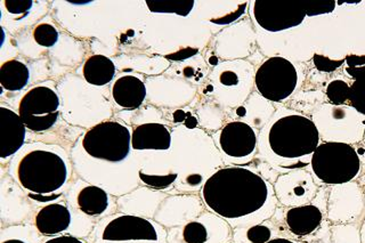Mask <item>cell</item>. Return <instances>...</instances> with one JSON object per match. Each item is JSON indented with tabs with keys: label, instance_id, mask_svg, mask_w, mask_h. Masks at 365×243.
<instances>
[{
	"label": "cell",
	"instance_id": "obj_1",
	"mask_svg": "<svg viewBox=\"0 0 365 243\" xmlns=\"http://www.w3.org/2000/svg\"><path fill=\"white\" fill-rule=\"evenodd\" d=\"M210 210L227 219L255 214L265 206L268 185L259 175L242 167H228L215 172L202 187Z\"/></svg>",
	"mask_w": 365,
	"mask_h": 243
},
{
	"label": "cell",
	"instance_id": "obj_2",
	"mask_svg": "<svg viewBox=\"0 0 365 243\" xmlns=\"http://www.w3.org/2000/svg\"><path fill=\"white\" fill-rule=\"evenodd\" d=\"M17 178L29 197L40 202L60 197V191L68 180L66 161L55 152L36 150L22 157L17 167Z\"/></svg>",
	"mask_w": 365,
	"mask_h": 243
},
{
	"label": "cell",
	"instance_id": "obj_3",
	"mask_svg": "<svg viewBox=\"0 0 365 243\" xmlns=\"http://www.w3.org/2000/svg\"><path fill=\"white\" fill-rule=\"evenodd\" d=\"M319 142L317 125L302 115L281 118L268 133L269 148L274 155L283 159H298L313 155Z\"/></svg>",
	"mask_w": 365,
	"mask_h": 243
},
{
	"label": "cell",
	"instance_id": "obj_4",
	"mask_svg": "<svg viewBox=\"0 0 365 243\" xmlns=\"http://www.w3.org/2000/svg\"><path fill=\"white\" fill-rule=\"evenodd\" d=\"M359 155L353 146L328 142L317 146L312 157V168L325 184H344L356 177L359 172Z\"/></svg>",
	"mask_w": 365,
	"mask_h": 243
},
{
	"label": "cell",
	"instance_id": "obj_5",
	"mask_svg": "<svg viewBox=\"0 0 365 243\" xmlns=\"http://www.w3.org/2000/svg\"><path fill=\"white\" fill-rule=\"evenodd\" d=\"M83 146L87 155L95 159L120 162L130 152L131 133L123 123L104 121L86 133Z\"/></svg>",
	"mask_w": 365,
	"mask_h": 243
},
{
	"label": "cell",
	"instance_id": "obj_6",
	"mask_svg": "<svg viewBox=\"0 0 365 243\" xmlns=\"http://www.w3.org/2000/svg\"><path fill=\"white\" fill-rule=\"evenodd\" d=\"M60 98L53 89L45 86L30 89L19 105V115L32 132L41 133L55 126L60 115Z\"/></svg>",
	"mask_w": 365,
	"mask_h": 243
},
{
	"label": "cell",
	"instance_id": "obj_7",
	"mask_svg": "<svg viewBox=\"0 0 365 243\" xmlns=\"http://www.w3.org/2000/svg\"><path fill=\"white\" fill-rule=\"evenodd\" d=\"M255 83L262 98L281 102L294 92L298 73L290 61L277 56L268 58L259 66Z\"/></svg>",
	"mask_w": 365,
	"mask_h": 243
},
{
	"label": "cell",
	"instance_id": "obj_8",
	"mask_svg": "<svg viewBox=\"0 0 365 243\" xmlns=\"http://www.w3.org/2000/svg\"><path fill=\"white\" fill-rule=\"evenodd\" d=\"M306 7L292 4L255 1L254 18L262 29L279 32L300 26L305 20Z\"/></svg>",
	"mask_w": 365,
	"mask_h": 243
},
{
	"label": "cell",
	"instance_id": "obj_9",
	"mask_svg": "<svg viewBox=\"0 0 365 243\" xmlns=\"http://www.w3.org/2000/svg\"><path fill=\"white\" fill-rule=\"evenodd\" d=\"M103 240H158L157 229L145 218L131 214H121L112 219L103 231Z\"/></svg>",
	"mask_w": 365,
	"mask_h": 243
},
{
	"label": "cell",
	"instance_id": "obj_10",
	"mask_svg": "<svg viewBox=\"0 0 365 243\" xmlns=\"http://www.w3.org/2000/svg\"><path fill=\"white\" fill-rule=\"evenodd\" d=\"M256 133L242 121L227 123L220 132V149L228 157L234 159L250 157L256 150Z\"/></svg>",
	"mask_w": 365,
	"mask_h": 243
},
{
	"label": "cell",
	"instance_id": "obj_11",
	"mask_svg": "<svg viewBox=\"0 0 365 243\" xmlns=\"http://www.w3.org/2000/svg\"><path fill=\"white\" fill-rule=\"evenodd\" d=\"M26 127L20 115L1 106L0 108V157L15 155L26 142Z\"/></svg>",
	"mask_w": 365,
	"mask_h": 243
},
{
	"label": "cell",
	"instance_id": "obj_12",
	"mask_svg": "<svg viewBox=\"0 0 365 243\" xmlns=\"http://www.w3.org/2000/svg\"><path fill=\"white\" fill-rule=\"evenodd\" d=\"M171 134L169 129L161 123H143L134 129L131 134V148L136 151L170 149Z\"/></svg>",
	"mask_w": 365,
	"mask_h": 243
},
{
	"label": "cell",
	"instance_id": "obj_13",
	"mask_svg": "<svg viewBox=\"0 0 365 243\" xmlns=\"http://www.w3.org/2000/svg\"><path fill=\"white\" fill-rule=\"evenodd\" d=\"M112 95L115 103L123 109L135 110L145 100L146 87L138 78L125 76L114 83Z\"/></svg>",
	"mask_w": 365,
	"mask_h": 243
},
{
	"label": "cell",
	"instance_id": "obj_14",
	"mask_svg": "<svg viewBox=\"0 0 365 243\" xmlns=\"http://www.w3.org/2000/svg\"><path fill=\"white\" fill-rule=\"evenodd\" d=\"M71 224V214L68 207L61 203H53L43 207L34 218V225L43 235L58 234L66 231Z\"/></svg>",
	"mask_w": 365,
	"mask_h": 243
},
{
	"label": "cell",
	"instance_id": "obj_15",
	"mask_svg": "<svg viewBox=\"0 0 365 243\" xmlns=\"http://www.w3.org/2000/svg\"><path fill=\"white\" fill-rule=\"evenodd\" d=\"M287 224L294 234H311L322 222V212L315 206H302L292 208L287 212Z\"/></svg>",
	"mask_w": 365,
	"mask_h": 243
},
{
	"label": "cell",
	"instance_id": "obj_16",
	"mask_svg": "<svg viewBox=\"0 0 365 243\" xmlns=\"http://www.w3.org/2000/svg\"><path fill=\"white\" fill-rule=\"evenodd\" d=\"M86 81L94 86H104L111 83L115 75V66L104 55H93L86 61L83 69Z\"/></svg>",
	"mask_w": 365,
	"mask_h": 243
},
{
	"label": "cell",
	"instance_id": "obj_17",
	"mask_svg": "<svg viewBox=\"0 0 365 243\" xmlns=\"http://www.w3.org/2000/svg\"><path fill=\"white\" fill-rule=\"evenodd\" d=\"M30 72L20 61H7L0 66V85L9 92H17L28 85Z\"/></svg>",
	"mask_w": 365,
	"mask_h": 243
},
{
	"label": "cell",
	"instance_id": "obj_18",
	"mask_svg": "<svg viewBox=\"0 0 365 243\" xmlns=\"http://www.w3.org/2000/svg\"><path fill=\"white\" fill-rule=\"evenodd\" d=\"M78 208L88 216H100L108 207V195L98 186L89 185L79 192Z\"/></svg>",
	"mask_w": 365,
	"mask_h": 243
},
{
	"label": "cell",
	"instance_id": "obj_19",
	"mask_svg": "<svg viewBox=\"0 0 365 243\" xmlns=\"http://www.w3.org/2000/svg\"><path fill=\"white\" fill-rule=\"evenodd\" d=\"M146 6L153 13H175L187 16L193 9L194 1H146Z\"/></svg>",
	"mask_w": 365,
	"mask_h": 243
},
{
	"label": "cell",
	"instance_id": "obj_20",
	"mask_svg": "<svg viewBox=\"0 0 365 243\" xmlns=\"http://www.w3.org/2000/svg\"><path fill=\"white\" fill-rule=\"evenodd\" d=\"M34 38L40 46L53 47L58 41V31L51 24H39L34 28Z\"/></svg>",
	"mask_w": 365,
	"mask_h": 243
},
{
	"label": "cell",
	"instance_id": "obj_21",
	"mask_svg": "<svg viewBox=\"0 0 365 243\" xmlns=\"http://www.w3.org/2000/svg\"><path fill=\"white\" fill-rule=\"evenodd\" d=\"M349 89L347 83L342 81H331L327 88V96L331 103L340 105L345 103L346 100H349Z\"/></svg>",
	"mask_w": 365,
	"mask_h": 243
},
{
	"label": "cell",
	"instance_id": "obj_22",
	"mask_svg": "<svg viewBox=\"0 0 365 243\" xmlns=\"http://www.w3.org/2000/svg\"><path fill=\"white\" fill-rule=\"evenodd\" d=\"M349 102L354 109L365 115V78L354 81L349 89Z\"/></svg>",
	"mask_w": 365,
	"mask_h": 243
},
{
	"label": "cell",
	"instance_id": "obj_23",
	"mask_svg": "<svg viewBox=\"0 0 365 243\" xmlns=\"http://www.w3.org/2000/svg\"><path fill=\"white\" fill-rule=\"evenodd\" d=\"M182 237L186 243H205L208 239V233L202 224L191 222L184 227Z\"/></svg>",
	"mask_w": 365,
	"mask_h": 243
},
{
	"label": "cell",
	"instance_id": "obj_24",
	"mask_svg": "<svg viewBox=\"0 0 365 243\" xmlns=\"http://www.w3.org/2000/svg\"><path fill=\"white\" fill-rule=\"evenodd\" d=\"M345 62L347 63L348 75L355 79H362L365 78V55L362 56H357V55H348L345 58Z\"/></svg>",
	"mask_w": 365,
	"mask_h": 243
},
{
	"label": "cell",
	"instance_id": "obj_25",
	"mask_svg": "<svg viewBox=\"0 0 365 243\" xmlns=\"http://www.w3.org/2000/svg\"><path fill=\"white\" fill-rule=\"evenodd\" d=\"M140 180L146 184V185L152 186V187H158V189H163L167 186L174 183L177 178L176 174L165 175V176H154V175H145L140 172Z\"/></svg>",
	"mask_w": 365,
	"mask_h": 243
},
{
	"label": "cell",
	"instance_id": "obj_26",
	"mask_svg": "<svg viewBox=\"0 0 365 243\" xmlns=\"http://www.w3.org/2000/svg\"><path fill=\"white\" fill-rule=\"evenodd\" d=\"M248 240L252 243H266L271 239V229L264 225L252 226L247 233Z\"/></svg>",
	"mask_w": 365,
	"mask_h": 243
},
{
	"label": "cell",
	"instance_id": "obj_27",
	"mask_svg": "<svg viewBox=\"0 0 365 243\" xmlns=\"http://www.w3.org/2000/svg\"><path fill=\"white\" fill-rule=\"evenodd\" d=\"M313 61L317 69L321 72H334L345 62V60H330V58H325L323 55L319 54L314 55Z\"/></svg>",
	"mask_w": 365,
	"mask_h": 243
},
{
	"label": "cell",
	"instance_id": "obj_28",
	"mask_svg": "<svg viewBox=\"0 0 365 243\" xmlns=\"http://www.w3.org/2000/svg\"><path fill=\"white\" fill-rule=\"evenodd\" d=\"M5 7L11 14L24 15L32 9L31 0H6Z\"/></svg>",
	"mask_w": 365,
	"mask_h": 243
},
{
	"label": "cell",
	"instance_id": "obj_29",
	"mask_svg": "<svg viewBox=\"0 0 365 243\" xmlns=\"http://www.w3.org/2000/svg\"><path fill=\"white\" fill-rule=\"evenodd\" d=\"M334 7H336L334 1L328 4H319V5H307L306 14H307V16H315V15L331 13L334 11Z\"/></svg>",
	"mask_w": 365,
	"mask_h": 243
},
{
	"label": "cell",
	"instance_id": "obj_30",
	"mask_svg": "<svg viewBox=\"0 0 365 243\" xmlns=\"http://www.w3.org/2000/svg\"><path fill=\"white\" fill-rule=\"evenodd\" d=\"M197 49L186 48L184 49V51H180V52L176 53V54L169 55L168 58L175 61L185 60V58H190V56H193L194 54H197Z\"/></svg>",
	"mask_w": 365,
	"mask_h": 243
},
{
	"label": "cell",
	"instance_id": "obj_31",
	"mask_svg": "<svg viewBox=\"0 0 365 243\" xmlns=\"http://www.w3.org/2000/svg\"><path fill=\"white\" fill-rule=\"evenodd\" d=\"M45 243H85L79 240L77 237H70V235H63V237H54L51 240L46 241Z\"/></svg>",
	"mask_w": 365,
	"mask_h": 243
},
{
	"label": "cell",
	"instance_id": "obj_32",
	"mask_svg": "<svg viewBox=\"0 0 365 243\" xmlns=\"http://www.w3.org/2000/svg\"><path fill=\"white\" fill-rule=\"evenodd\" d=\"M222 83L225 85H234L237 83V76L234 75L233 72H225L222 75Z\"/></svg>",
	"mask_w": 365,
	"mask_h": 243
},
{
	"label": "cell",
	"instance_id": "obj_33",
	"mask_svg": "<svg viewBox=\"0 0 365 243\" xmlns=\"http://www.w3.org/2000/svg\"><path fill=\"white\" fill-rule=\"evenodd\" d=\"M266 243H294L292 241L287 240V239H274V240L268 241Z\"/></svg>",
	"mask_w": 365,
	"mask_h": 243
},
{
	"label": "cell",
	"instance_id": "obj_34",
	"mask_svg": "<svg viewBox=\"0 0 365 243\" xmlns=\"http://www.w3.org/2000/svg\"><path fill=\"white\" fill-rule=\"evenodd\" d=\"M3 243H26V242H23V241H21V240H16V239H13V240H7Z\"/></svg>",
	"mask_w": 365,
	"mask_h": 243
},
{
	"label": "cell",
	"instance_id": "obj_35",
	"mask_svg": "<svg viewBox=\"0 0 365 243\" xmlns=\"http://www.w3.org/2000/svg\"><path fill=\"white\" fill-rule=\"evenodd\" d=\"M364 138H365V129H364Z\"/></svg>",
	"mask_w": 365,
	"mask_h": 243
}]
</instances>
